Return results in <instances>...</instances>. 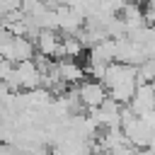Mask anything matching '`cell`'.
<instances>
[{
	"instance_id": "cell-1",
	"label": "cell",
	"mask_w": 155,
	"mask_h": 155,
	"mask_svg": "<svg viewBox=\"0 0 155 155\" xmlns=\"http://www.w3.org/2000/svg\"><path fill=\"white\" fill-rule=\"evenodd\" d=\"M102 82H104L111 99H116L119 104H131V99L138 90V70H136V65L116 61L107 68Z\"/></svg>"
},
{
	"instance_id": "cell-2",
	"label": "cell",
	"mask_w": 155,
	"mask_h": 155,
	"mask_svg": "<svg viewBox=\"0 0 155 155\" xmlns=\"http://www.w3.org/2000/svg\"><path fill=\"white\" fill-rule=\"evenodd\" d=\"M153 126H155L153 121H148L143 116H136L128 107L121 114V131H124L126 140L131 143V148H136V150L150 148V143H153Z\"/></svg>"
},
{
	"instance_id": "cell-3",
	"label": "cell",
	"mask_w": 155,
	"mask_h": 155,
	"mask_svg": "<svg viewBox=\"0 0 155 155\" xmlns=\"http://www.w3.org/2000/svg\"><path fill=\"white\" fill-rule=\"evenodd\" d=\"M0 58L10 61V63H22V61H31L36 58V46L29 36H12L10 41H5L0 46Z\"/></svg>"
},
{
	"instance_id": "cell-4",
	"label": "cell",
	"mask_w": 155,
	"mask_h": 155,
	"mask_svg": "<svg viewBox=\"0 0 155 155\" xmlns=\"http://www.w3.org/2000/svg\"><path fill=\"white\" fill-rule=\"evenodd\" d=\"M121 114H124V104H119L111 97H107L97 109H90V116L97 121L99 131L102 128H116V126H121Z\"/></svg>"
},
{
	"instance_id": "cell-5",
	"label": "cell",
	"mask_w": 155,
	"mask_h": 155,
	"mask_svg": "<svg viewBox=\"0 0 155 155\" xmlns=\"http://www.w3.org/2000/svg\"><path fill=\"white\" fill-rule=\"evenodd\" d=\"M56 19H58V31L68 36H78L85 29V15L78 7L70 5H58L56 7Z\"/></svg>"
},
{
	"instance_id": "cell-6",
	"label": "cell",
	"mask_w": 155,
	"mask_h": 155,
	"mask_svg": "<svg viewBox=\"0 0 155 155\" xmlns=\"http://www.w3.org/2000/svg\"><path fill=\"white\" fill-rule=\"evenodd\" d=\"M75 90H78V97H80V102H82V107L87 111L90 109H97L109 97V92H107V87H104L102 80H82Z\"/></svg>"
},
{
	"instance_id": "cell-7",
	"label": "cell",
	"mask_w": 155,
	"mask_h": 155,
	"mask_svg": "<svg viewBox=\"0 0 155 155\" xmlns=\"http://www.w3.org/2000/svg\"><path fill=\"white\" fill-rule=\"evenodd\" d=\"M51 70L56 73V78L61 80V82H65V85H80L87 75H85V65H80L78 61H73V58H58V61H53L51 63Z\"/></svg>"
},
{
	"instance_id": "cell-8",
	"label": "cell",
	"mask_w": 155,
	"mask_h": 155,
	"mask_svg": "<svg viewBox=\"0 0 155 155\" xmlns=\"http://www.w3.org/2000/svg\"><path fill=\"white\" fill-rule=\"evenodd\" d=\"M61 36H63V34L56 31V29H39V34L34 36L36 53H39V56H46V58H58Z\"/></svg>"
},
{
	"instance_id": "cell-9",
	"label": "cell",
	"mask_w": 155,
	"mask_h": 155,
	"mask_svg": "<svg viewBox=\"0 0 155 155\" xmlns=\"http://www.w3.org/2000/svg\"><path fill=\"white\" fill-rule=\"evenodd\" d=\"M119 17H121V22H124V27H126V36H128L131 31H138V29L148 27L145 10H140L138 2H128V0H126V5H124V10H121Z\"/></svg>"
},
{
	"instance_id": "cell-10",
	"label": "cell",
	"mask_w": 155,
	"mask_h": 155,
	"mask_svg": "<svg viewBox=\"0 0 155 155\" xmlns=\"http://www.w3.org/2000/svg\"><path fill=\"white\" fill-rule=\"evenodd\" d=\"M82 51H85V44L78 39V36H68V34H63L61 36V51H58V58H78V56H82Z\"/></svg>"
},
{
	"instance_id": "cell-11",
	"label": "cell",
	"mask_w": 155,
	"mask_h": 155,
	"mask_svg": "<svg viewBox=\"0 0 155 155\" xmlns=\"http://www.w3.org/2000/svg\"><path fill=\"white\" fill-rule=\"evenodd\" d=\"M87 155H104V153H99V150H97V148H92V150H90V153H87Z\"/></svg>"
},
{
	"instance_id": "cell-12",
	"label": "cell",
	"mask_w": 155,
	"mask_h": 155,
	"mask_svg": "<svg viewBox=\"0 0 155 155\" xmlns=\"http://www.w3.org/2000/svg\"><path fill=\"white\" fill-rule=\"evenodd\" d=\"M148 5H155V0H148Z\"/></svg>"
}]
</instances>
